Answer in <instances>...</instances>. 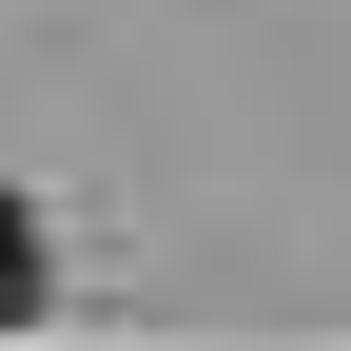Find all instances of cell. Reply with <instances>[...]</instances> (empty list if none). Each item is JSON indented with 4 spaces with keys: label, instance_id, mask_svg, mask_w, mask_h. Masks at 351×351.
<instances>
[{
    "label": "cell",
    "instance_id": "1",
    "mask_svg": "<svg viewBox=\"0 0 351 351\" xmlns=\"http://www.w3.org/2000/svg\"><path fill=\"white\" fill-rule=\"evenodd\" d=\"M39 313V234H20V195H0V332Z\"/></svg>",
    "mask_w": 351,
    "mask_h": 351
}]
</instances>
